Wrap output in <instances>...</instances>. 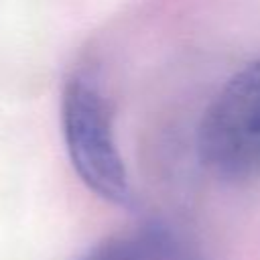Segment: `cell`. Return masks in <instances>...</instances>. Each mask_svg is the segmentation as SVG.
Listing matches in <instances>:
<instances>
[{
    "label": "cell",
    "mask_w": 260,
    "mask_h": 260,
    "mask_svg": "<svg viewBox=\"0 0 260 260\" xmlns=\"http://www.w3.org/2000/svg\"><path fill=\"white\" fill-rule=\"evenodd\" d=\"M197 152L201 165L221 181L260 179V59L213 98L199 124Z\"/></svg>",
    "instance_id": "cell-1"
},
{
    "label": "cell",
    "mask_w": 260,
    "mask_h": 260,
    "mask_svg": "<svg viewBox=\"0 0 260 260\" xmlns=\"http://www.w3.org/2000/svg\"><path fill=\"white\" fill-rule=\"evenodd\" d=\"M61 130L71 167L85 187L110 203L128 205L132 193L114 140L110 108L85 75L71 77L63 87Z\"/></svg>",
    "instance_id": "cell-2"
},
{
    "label": "cell",
    "mask_w": 260,
    "mask_h": 260,
    "mask_svg": "<svg viewBox=\"0 0 260 260\" xmlns=\"http://www.w3.org/2000/svg\"><path fill=\"white\" fill-rule=\"evenodd\" d=\"M177 246L162 230H142L98 244L83 260H173Z\"/></svg>",
    "instance_id": "cell-3"
}]
</instances>
